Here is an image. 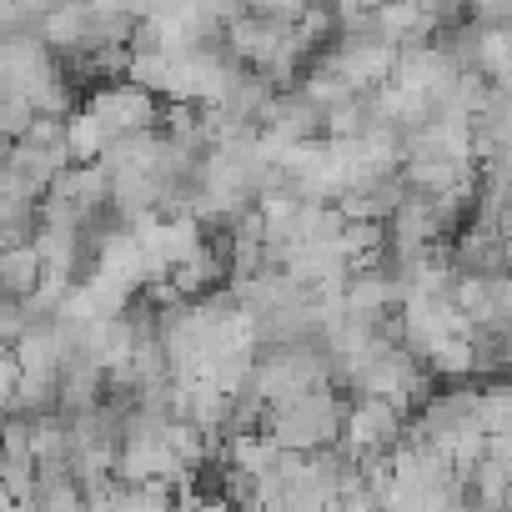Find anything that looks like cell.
I'll return each instance as SVG.
<instances>
[{
	"instance_id": "6da1fadb",
	"label": "cell",
	"mask_w": 512,
	"mask_h": 512,
	"mask_svg": "<svg viewBox=\"0 0 512 512\" xmlns=\"http://www.w3.org/2000/svg\"><path fill=\"white\" fill-rule=\"evenodd\" d=\"M267 437L287 452H327L342 442L347 432V402L337 397V387H312V392H297L277 407H267Z\"/></svg>"
},
{
	"instance_id": "7a4b0ae2",
	"label": "cell",
	"mask_w": 512,
	"mask_h": 512,
	"mask_svg": "<svg viewBox=\"0 0 512 512\" xmlns=\"http://www.w3.org/2000/svg\"><path fill=\"white\" fill-rule=\"evenodd\" d=\"M66 166H76L71 151H66V121L36 116L31 131H26V136L11 146V156H6V181H11V191L41 201Z\"/></svg>"
},
{
	"instance_id": "3957f363",
	"label": "cell",
	"mask_w": 512,
	"mask_h": 512,
	"mask_svg": "<svg viewBox=\"0 0 512 512\" xmlns=\"http://www.w3.org/2000/svg\"><path fill=\"white\" fill-rule=\"evenodd\" d=\"M397 332H402V347H407L412 357L427 362L442 342L467 337L472 322L457 312L452 297H442V292H412V297L397 302Z\"/></svg>"
},
{
	"instance_id": "277c9868",
	"label": "cell",
	"mask_w": 512,
	"mask_h": 512,
	"mask_svg": "<svg viewBox=\"0 0 512 512\" xmlns=\"http://www.w3.org/2000/svg\"><path fill=\"white\" fill-rule=\"evenodd\" d=\"M86 111H91L116 141L161 126V101H156V91L136 86L131 76H116V81L91 86V91H86Z\"/></svg>"
},
{
	"instance_id": "5b68a950",
	"label": "cell",
	"mask_w": 512,
	"mask_h": 512,
	"mask_svg": "<svg viewBox=\"0 0 512 512\" xmlns=\"http://www.w3.org/2000/svg\"><path fill=\"white\" fill-rule=\"evenodd\" d=\"M402 437H407V412L397 402H382V397H352L347 402V432H342V442L362 462H387Z\"/></svg>"
},
{
	"instance_id": "8992f818",
	"label": "cell",
	"mask_w": 512,
	"mask_h": 512,
	"mask_svg": "<svg viewBox=\"0 0 512 512\" xmlns=\"http://www.w3.org/2000/svg\"><path fill=\"white\" fill-rule=\"evenodd\" d=\"M11 352H16V367L26 377H61V367L71 362V322L66 317H36V322L21 327Z\"/></svg>"
},
{
	"instance_id": "52a82bcc",
	"label": "cell",
	"mask_w": 512,
	"mask_h": 512,
	"mask_svg": "<svg viewBox=\"0 0 512 512\" xmlns=\"http://www.w3.org/2000/svg\"><path fill=\"white\" fill-rule=\"evenodd\" d=\"M372 26L397 46V51H412V46H432V36L442 31V21L422 6V0H382L372 11Z\"/></svg>"
},
{
	"instance_id": "ba28073f",
	"label": "cell",
	"mask_w": 512,
	"mask_h": 512,
	"mask_svg": "<svg viewBox=\"0 0 512 512\" xmlns=\"http://www.w3.org/2000/svg\"><path fill=\"white\" fill-rule=\"evenodd\" d=\"M472 146H477V166L487 156H502L512 151V91H487L482 111L472 116Z\"/></svg>"
},
{
	"instance_id": "9c48e42d",
	"label": "cell",
	"mask_w": 512,
	"mask_h": 512,
	"mask_svg": "<svg viewBox=\"0 0 512 512\" xmlns=\"http://www.w3.org/2000/svg\"><path fill=\"white\" fill-rule=\"evenodd\" d=\"M111 141H116V136H111L86 106H76V111L66 116V151H71L76 166H96V161L111 151Z\"/></svg>"
},
{
	"instance_id": "30bf717a",
	"label": "cell",
	"mask_w": 512,
	"mask_h": 512,
	"mask_svg": "<svg viewBox=\"0 0 512 512\" xmlns=\"http://www.w3.org/2000/svg\"><path fill=\"white\" fill-rule=\"evenodd\" d=\"M41 256H36V246L26 241V246H6L0 251V292L6 297H16V302H26L36 287H41Z\"/></svg>"
},
{
	"instance_id": "8fae6325",
	"label": "cell",
	"mask_w": 512,
	"mask_h": 512,
	"mask_svg": "<svg viewBox=\"0 0 512 512\" xmlns=\"http://www.w3.org/2000/svg\"><path fill=\"white\" fill-rule=\"evenodd\" d=\"M427 372H432V377H447V382L477 377V342H472V332H467V337L442 342V347L427 357Z\"/></svg>"
},
{
	"instance_id": "7c38bea8",
	"label": "cell",
	"mask_w": 512,
	"mask_h": 512,
	"mask_svg": "<svg viewBox=\"0 0 512 512\" xmlns=\"http://www.w3.org/2000/svg\"><path fill=\"white\" fill-rule=\"evenodd\" d=\"M36 121V106L26 96H11V91H0V131H6L11 141H21Z\"/></svg>"
},
{
	"instance_id": "4fadbf2b",
	"label": "cell",
	"mask_w": 512,
	"mask_h": 512,
	"mask_svg": "<svg viewBox=\"0 0 512 512\" xmlns=\"http://www.w3.org/2000/svg\"><path fill=\"white\" fill-rule=\"evenodd\" d=\"M472 26H512V0H467Z\"/></svg>"
},
{
	"instance_id": "5bb4252c",
	"label": "cell",
	"mask_w": 512,
	"mask_h": 512,
	"mask_svg": "<svg viewBox=\"0 0 512 512\" xmlns=\"http://www.w3.org/2000/svg\"><path fill=\"white\" fill-rule=\"evenodd\" d=\"M487 457L497 462V472L512 482V432H497V437H487Z\"/></svg>"
},
{
	"instance_id": "9a60e30c",
	"label": "cell",
	"mask_w": 512,
	"mask_h": 512,
	"mask_svg": "<svg viewBox=\"0 0 512 512\" xmlns=\"http://www.w3.org/2000/svg\"><path fill=\"white\" fill-rule=\"evenodd\" d=\"M0 512H36V502H16V497H11V502L0 507Z\"/></svg>"
}]
</instances>
